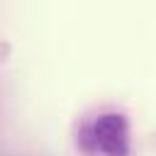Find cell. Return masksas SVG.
Returning a JSON list of instances; mask_svg holds the SVG:
<instances>
[{
  "instance_id": "1",
  "label": "cell",
  "mask_w": 156,
  "mask_h": 156,
  "mask_svg": "<svg viewBox=\"0 0 156 156\" xmlns=\"http://www.w3.org/2000/svg\"><path fill=\"white\" fill-rule=\"evenodd\" d=\"M78 146L93 156H129L132 154V129L124 112L105 110L93 115L78 127Z\"/></svg>"
}]
</instances>
